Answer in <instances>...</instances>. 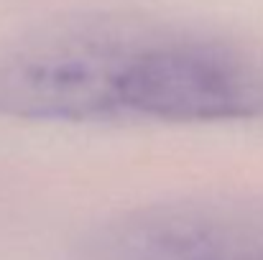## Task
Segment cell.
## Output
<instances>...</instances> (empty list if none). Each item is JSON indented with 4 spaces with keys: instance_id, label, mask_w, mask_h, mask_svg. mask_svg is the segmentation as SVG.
I'll return each mask as SVG.
<instances>
[{
    "instance_id": "cell-1",
    "label": "cell",
    "mask_w": 263,
    "mask_h": 260,
    "mask_svg": "<svg viewBox=\"0 0 263 260\" xmlns=\"http://www.w3.org/2000/svg\"><path fill=\"white\" fill-rule=\"evenodd\" d=\"M115 107L159 123L263 117V56L228 36L130 18Z\"/></svg>"
},
{
    "instance_id": "cell-2",
    "label": "cell",
    "mask_w": 263,
    "mask_h": 260,
    "mask_svg": "<svg viewBox=\"0 0 263 260\" xmlns=\"http://www.w3.org/2000/svg\"><path fill=\"white\" fill-rule=\"evenodd\" d=\"M130 15H85L36 28L0 56V112L41 123L115 120Z\"/></svg>"
},
{
    "instance_id": "cell-3",
    "label": "cell",
    "mask_w": 263,
    "mask_h": 260,
    "mask_svg": "<svg viewBox=\"0 0 263 260\" xmlns=\"http://www.w3.org/2000/svg\"><path fill=\"white\" fill-rule=\"evenodd\" d=\"M74 260H263V207L172 202L89 230Z\"/></svg>"
}]
</instances>
